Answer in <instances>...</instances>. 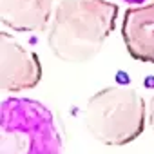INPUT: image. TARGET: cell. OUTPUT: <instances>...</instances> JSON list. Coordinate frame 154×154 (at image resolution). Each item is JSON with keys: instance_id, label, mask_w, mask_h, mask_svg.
Segmentation results:
<instances>
[{"instance_id": "1", "label": "cell", "mask_w": 154, "mask_h": 154, "mask_svg": "<svg viewBox=\"0 0 154 154\" xmlns=\"http://www.w3.org/2000/svg\"><path fill=\"white\" fill-rule=\"evenodd\" d=\"M118 6L109 0H58L47 45L65 63L91 62L116 27Z\"/></svg>"}, {"instance_id": "2", "label": "cell", "mask_w": 154, "mask_h": 154, "mask_svg": "<svg viewBox=\"0 0 154 154\" xmlns=\"http://www.w3.org/2000/svg\"><path fill=\"white\" fill-rule=\"evenodd\" d=\"M87 132L103 145H127L145 129L149 105L143 96L125 85H111L96 91L82 112Z\"/></svg>"}, {"instance_id": "3", "label": "cell", "mask_w": 154, "mask_h": 154, "mask_svg": "<svg viewBox=\"0 0 154 154\" xmlns=\"http://www.w3.org/2000/svg\"><path fill=\"white\" fill-rule=\"evenodd\" d=\"M0 154H63L49 107L31 98H6L0 105Z\"/></svg>"}, {"instance_id": "4", "label": "cell", "mask_w": 154, "mask_h": 154, "mask_svg": "<svg viewBox=\"0 0 154 154\" xmlns=\"http://www.w3.org/2000/svg\"><path fill=\"white\" fill-rule=\"evenodd\" d=\"M42 80V63L36 53L0 35V87L4 93H22L33 89Z\"/></svg>"}, {"instance_id": "5", "label": "cell", "mask_w": 154, "mask_h": 154, "mask_svg": "<svg viewBox=\"0 0 154 154\" xmlns=\"http://www.w3.org/2000/svg\"><path fill=\"white\" fill-rule=\"evenodd\" d=\"M127 53L145 63H154V2L129 8L122 22Z\"/></svg>"}, {"instance_id": "6", "label": "cell", "mask_w": 154, "mask_h": 154, "mask_svg": "<svg viewBox=\"0 0 154 154\" xmlns=\"http://www.w3.org/2000/svg\"><path fill=\"white\" fill-rule=\"evenodd\" d=\"M54 0H0V20L17 33L42 31L51 24Z\"/></svg>"}, {"instance_id": "7", "label": "cell", "mask_w": 154, "mask_h": 154, "mask_svg": "<svg viewBox=\"0 0 154 154\" xmlns=\"http://www.w3.org/2000/svg\"><path fill=\"white\" fill-rule=\"evenodd\" d=\"M109 2L116 4V6H127V8H136V6H143V4H149V0H109Z\"/></svg>"}, {"instance_id": "8", "label": "cell", "mask_w": 154, "mask_h": 154, "mask_svg": "<svg viewBox=\"0 0 154 154\" xmlns=\"http://www.w3.org/2000/svg\"><path fill=\"white\" fill-rule=\"evenodd\" d=\"M149 127L154 131V94L150 96V100H149Z\"/></svg>"}]
</instances>
